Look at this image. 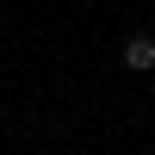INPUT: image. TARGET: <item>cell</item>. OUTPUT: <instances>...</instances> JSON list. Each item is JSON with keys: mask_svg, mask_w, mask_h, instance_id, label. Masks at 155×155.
<instances>
[{"mask_svg": "<svg viewBox=\"0 0 155 155\" xmlns=\"http://www.w3.org/2000/svg\"><path fill=\"white\" fill-rule=\"evenodd\" d=\"M124 68H130V74H149V68H155V37H149V31L124 37Z\"/></svg>", "mask_w": 155, "mask_h": 155, "instance_id": "cell-1", "label": "cell"}]
</instances>
